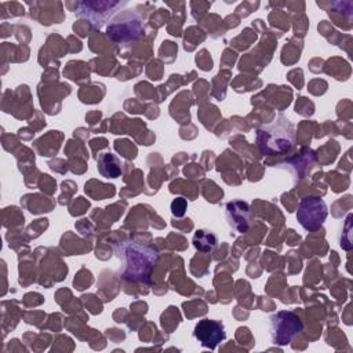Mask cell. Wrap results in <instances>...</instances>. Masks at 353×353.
I'll use <instances>...</instances> for the list:
<instances>
[{"instance_id":"5b68a950","label":"cell","mask_w":353,"mask_h":353,"mask_svg":"<svg viewBox=\"0 0 353 353\" xmlns=\"http://www.w3.org/2000/svg\"><path fill=\"white\" fill-rule=\"evenodd\" d=\"M127 1H81L76 15L81 19H87L94 28L99 29L114 18Z\"/></svg>"},{"instance_id":"6da1fadb","label":"cell","mask_w":353,"mask_h":353,"mask_svg":"<svg viewBox=\"0 0 353 353\" xmlns=\"http://www.w3.org/2000/svg\"><path fill=\"white\" fill-rule=\"evenodd\" d=\"M116 252L123 262V279L143 284L149 281L150 272L159 261V251L153 245L138 241H125L117 247Z\"/></svg>"},{"instance_id":"9c48e42d","label":"cell","mask_w":353,"mask_h":353,"mask_svg":"<svg viewBox=\"0 0 353 353\" xmlns=\"http://www.w3.org/2000/svg\"><path fill=\"white\" fill-rule=\"evenodd\" d=\"M98 171L105 178H117L121 174V161L110 152L101 153L98 156Z\"/></svg>"},{"instance_id":"30bf717a","label":"cell","mask_w":353,"mask_h":353,"mask_svg":"<svg viewBox=\"0 0 353 353\" xmlns=\"http://www.w3.org/2000/svg\"><path fill=\"white\" fill-rule=\"evenodd\" d=\"M207 230H199L194 236V245L197 250L200 251H210L212 250V247L216 244V240H211L212 237H215V234L212 233H205Z\"/></svg>"},{"instance_id":"52a82bcc","label":"cell","mask_w":353,"mask_h":353,"mask_svg":"<svg viewBox=\"0 0 353 353\" xmlns=\"http://www.w3.org/2000/svg\"><path fill=\"white\" fill-rule=\"evenodd\" d=\"M193 336L201 346L214 350L226 338L225 325L219 320L201 319L194 325Z\"/></svg>"},{"instance_id":"8992f818","label":"cell","mask_w":353,"mask_h":353,"mask_svg":"<svg viewBox=\"0 0 353 353\" xmlns=\"http://www.w3.org/2000/svg\"><path fill=\"white\" fill-rule=\"evenodd\" d=\"M328 215L327 204L323 199L307 196L301 199L296 211V219L299 225L307 232L317 230Z\"/></svg>"},{"instance_id":"7a4b0ae2","label":"cell","mask_w":353,"mask_h":353,"mask_svg":"<svg viewBox=\"0 0 353 353\" xmlns=\"http://www.w3.org/2000/svg\"><path fill=\"white\" fill-rule=\"evenodd\" d=\"M295 125L284 114L256 130V146L262 154L280 156L288 153L295 145Z\"/></svg>"},{"instance_id":"ba28073f","label":"cell","mask_w":353,"mask_h":353,"mask_svg":"<svg viewBox=\"0 0 353 353\" xmlns=\"http://www.w3.org/2000/svg\"><path fill=\"white\" fill-rule=\"evenodd\" d=\"M228 222L237 233H245L250 228L251 211L250 205L241 200H233L226 204Z\"/></svg>"},{"instance_id":"3957f363","label":"cell","mask_w":353,"mask_h":353,"mask_svg":"<svg viewBox=\"0 0 353 353\" xmlns=\"http://www.w3.org/2000/svg\"><path fill=\"white\" fill-rule=\"evenodd\" d=\"M145 33L143 18L135 11H120L108 25L106 34L114 43H131L141 39Z\"/></svg>"},{"instance_id":"277c9868","label":"cell","mask_w":353,"mask_h":353,"mask_svg":"<svg viewBox=\"0 0 353 353\" xmlns=\"http://www.w3.org/2000/svg\"><path fill=\"white\" fill-rule=\"evenodd\" d=\"M269 334L273 343L284 346L288 345L292 338L303 330V324L298 314L290 310H281L270 316Z\"/></svg>"}]
</instances>
